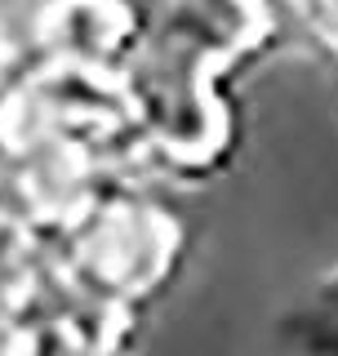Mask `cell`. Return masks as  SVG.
Listing matches in <instances>:
<instances>
[{"label":"cell","mask_w":338,"mask_h":356,"mask_svg":"<svg viewBox=\"0 0 338 356\" xmlns=\"http://www.w3.org/2000/svg\"><path fill=\"white\" fill-rule=\"evenodd\" d=\"M298 330L316 356H338V267L316 285V294L307 298V307L298 316Z\"/></svg>","instance_id":"cell-1"},{"label":"cell","mask_w":338,"mask_h":356,"mask_svg":"<svg viewBox=\"0 0 338 356\" xmlns=\"http://www.w3.org/2000/svg\"><path fill=\"white\" fill-rule=\"evenodd\" d=\"M321 9H325V18H330V27L338 31V0H321Z\"/></svg>","instance_id":"cell-2"}]
</instances>
